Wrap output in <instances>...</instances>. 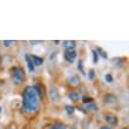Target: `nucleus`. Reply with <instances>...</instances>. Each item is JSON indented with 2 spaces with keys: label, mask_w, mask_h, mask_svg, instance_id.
<instances>
[{
  "label": "nucleus",
  "mask_w": 129,
  "mask_h": 129,
  "mask_svg": "<svg viewBox=\"0 0 129 129\" xmlns=\"http://www.w3.org/2000/svg\"><path fill=\"white\" fill-rule=\"evenodd\" d=\"M75 47H76V42L73 40L69 41H64L63 42V49L66 52H73L75 51Z\"/></svg>",
  "instance_id": "nucleus-6"
},
{
  "label": "nucleus",
  "mask_w": 129,
  "mask_h": 129,
  "mask_svg": "<svg viewBox=\"0 0 129 129\" xmlns=\"http://www.w3.org/2000/svg\"><path fill=\"white\" fill-rule=\"evenodd\" d=\"M82 102L85 103V105H88V103H92V102H94V99L90 98V96H82Z\"/></svg>",
  "instance_id": "nucleus-15"
},
{
  "label": "nucleus",
  "mask_w": 129,
  "mask_h": 129,
  "mask_svg": "<svg viewBox=\"0 0 129 129\" xmlns=\"http://www.w3.org/2000/svg\"><path fill=\"white\" fill-rule=\"evenodd\" d=\"M105 79H106V81L108 82V83H112V82H113V76H112V74H106Z\"/></svg>",
  "instance_id": "nucleus-21"
},
{
  "label": "nucleus",
  "mask_w": 129,
  "mask_h": 129,
  "mask_svg": "<svg viewBox=\"0 0 129 129\" xmlns=\"http://www.w3.org/2000/svg\"><path fill=\"white\" fill-rule=\"evenodd\" d=\"M46 129H68V128H67V126H66L64 123L55 122V123H53V124H51V126H48Z\"/></svg>",
  "instance_id": "nucleus-12"
},
{
  "label": "nucleus",
  "mask_w": 129,
  "mask_h": 129,
  "mask_svg": "<svg viewBox=\"0 0 129 129\" xmlns=\"http://www.w3.org/2000/svg\"><path fill=\"white\" fill-rule=\"evenodd\" d=\"M100 129H112V128H110V127H109V126H102Z\"/></svg>",
  "instance_id": "nucleus-23"
},
{
  "label": "nucleus",
  "mask_w": 129,
  "mask_h": 129,
  "mask_svg": "<svg viewBox=\"0 0 129 129\" xmlns=\"http://www.w3.org/2000/svg\"><path fill=\"white\" fill-rule=\"evenodd\" d=\"M88 78H89L90 81H93V80L95 79V72L93 71V69H90V71L88 72Z\"/></svg>",
  "instance_id": "nucleus-19"
},
{
  "label": "nucleus",
  "mask_w": 129,
  "mask_h": 129,
  "mask_svg": "<svg viewBox=\"0 0 129 129\" xmlns=\"http://www.w3.org/2000/svg\"><path fill=\"white\" fill-rule=\"evenodd\" d=\"M78 54H76V51H73V52H66L64 53V59H66V61L68 63H73L75 61V59H76Z\"/></svg>",
  "instance_id": "nucleus-7"
},
{
  "label": "nucleus",
  "mask_w": 129,
  "mask_h": 129,
  "mask_svg": "<svg viewBox=\"0 0 129 129\" xmlns=\"http://www.w3.org/2000/svg\"><path fill=\"white\" fill-rule=\"evenodd\" d=\"M68 83L73 87H76V86L80 85V78H79L78 75H72L71 78L68 79Z\"/></svg>",
  "instance_id": "nucleus-10"
},
{
  "label": "nucleus",
  "mask_w": 129,
  "mask_h": 129,
  "mask_svg": "<svg viewBox=\"0 0 129 129\" xmlns=\"http://www.w3.org/2000/svg\"><path fill=\"white\" fill-rule=\"evenodd\" d=\"M29 58H31V60H32V62H33L34 66H41V64L44 63V59L40 58V56H37V55L31 54L29 55Z\"/></svg>",
  "instance_id": "nucleus-11"
},
{
  "label": "nucleus",
  "mask_w": 129,
  "mask_h": 129,
  "mask_svg": "<svg viewBox=\"0 0 129 129\" xmlns=\"http://www.w3.org/2000/svg\"><path fill=\"white\" fill-rule=\"evenodd\" d=\"M78 68H79V71L81 72L82 74H85V72H83V64H82V60H79V61H78Z\"/></svg>",
  "instance_id": "nucleus-20"
},
{
  "label": "nucleus",
  "mask_w": 129,
  "mask_h": 129,
  "mask_svg": "<svg viewBox=\"0 0 129 129\" xmlns=\"http://www.w3.org/2000/svg\"><path fill=\"white\" fill-rule=\"evenodd\" d=\"M105 120L106 122L110 124V126H117L119 124V119H117V116L114 115V114H106L105 115Z\"/></svg>",
  "instance_id": "nucleus-4"
},
{
  "label": "nucleus",
  "mask_w": 129,
  "mask_h": 129,
  "mask_svg": "<svg viewBox=\"0 0 129 129\" xmlns=\"http://www.w3.org/2000/svg\"><path fill=\"white\" fill-rule=\"evenodd\" d=\"M48 96L51 99V101L53 102V103H55V105L60 102V95H59L58 89L55 88L54 86H51V87H49V89H48Z\"/></svg>",
  "instance_id": "nucleus-3"
},
{
  "label": "nucleus",
  "mask_w": 129,
  "mask_h": 129,
  "mask_svg": "<svg viewBox=\"0 0 129 129\" xmlns=\"http://www.w3.org/2000/svg\"><path fill=\"white\" fill-rule=\"evenodd\" d=\"M11 75H12L14 83L18 86L22 85L26 81V74L24 72V68L20 67V66H13L11 68Z\"/></svg>",
  "instance_id": "nucleus-2"
},
{
  "label": "nucleus",
  "mask_w": 129,
  "mask_h": 129,
  "mask_svg": "<svg viewBox=\"0 0 129 129\" xmlns=\"http://www.w3.org/2000/svg\"><path fill=\"white\" fill-rule=\"evenodd\" d=\"M64 109H66V113L69 114V115H72V114L74 113V107H73V106H66Z\"/></svg>",
  "instance_id": "nucleus-18"
},
{
  "label": "nucleus",
  "mask_w": 129,
  "mask_h": 129,
  "mask_svg": "<svg viewBox=\"0 0 129 129\" xmlns=\"http://www.w3.org/2000/svg\"><path fill=\"white\" fill-rule=\"evenodd\" d=\"M25 59H26V62H27V67H28L29 73H34V72H35V66H34L33 62H32L31 58H29V55H26V56H25Z\"/></svg>",
  "instance_id": "nucleus-13"
},
{
  "label": "nucleus",
  "mask_w": 129,
  "mask_h": 129,
  "mask_svg": "<svg viewBox=\"0 0 129 129\" xmlns=\"http://www.w3.org/2000/svg\"><path fill=\"white\" fill-rule=\"evenodd\" d=\"M0 113H1V107H0Z\"/></svg>",
  "instance_id": "nucleus-27"
},
{
  "label": "nucleus",
  "mask_w": 129,
  "mask_h": 129,
  "mask_svg": "<svg viewBox=\"0 0 129 129\" xmlns=\"http://www.w3.org/2000/svg\"><path fill=\"white\" fill-rule=\"evenodd\" d=\"M98 110V106L92 102V103H88V105H86V112L88 113H93V112H96Z\"/></svg>",
  "instance_id": "nucleus-14"
},
{
  "label": "nucleus",
  "mask_w": 129,
  "mask_h": 129,
  "mask_svg": "<svg viewBox=\"0 0 129 129\" xmlns=\"http://www.w3.org/2000/svg\"><path fill=\"white\" fill-rule=\"evenodd\" d=\"M71 129H76V128H75V127H72V128Z\"/></svg>",
  "instance_id": "nucleus-25"
},
{
  "label": "nucleus",
  "mask_w": 129,
  "mask_h": 129,
  "mask_svg": "<svg viewBox=\"0 0 129 129\" xmlns=\"http://www.w3.org/2000/svg\"><path fill=\"white\" fill-rule=\"evenodd\" d=\"M92 53H93V62H94V63H98V62H99V54H98V52H96L95 49H93Z\"/></svg>",
  "instance_id": "nucleus-17"
},
{
  "label": "nucleus",
  "mask_w": 129,
  "mask_h": 129,
  "mask_svg": "<svg viewBox=\"0 0 129 129\" xmlns=\"http://www.w3.org/2000/svg\"><path fill=\"white\" fill-rule=\"evenodd\" d=\"M95 51L98 52V54L100 55L101 58H103V59H107V58H108V54H107V53H106L105 51H102V49H101V48H100V47H99V48H96Z\"/></svg>",
  "instance_id": "nucleus-16"
},
{
  "label": "nucleus",
  "mask_w": 129,
  "mask_h": 129,
  "mask_svg": "<svg viewBox=\"0 0 129 129\" xmlns=\"http://www.w3.org/2000/svg\"><path fill=\"white\" fill-rule=\"evenodd\" d=\"M123 129H128V127H126V128H123Z\"/></svg>",
  "instance_id": "nucleus-26"
},
{
  "label": "nucleus",
  "mask_w": 129,
  "mask_h": 129,
  "mask_svg": "<svg viewBox=\"0 0 129 129\" xmlns=\"http://www.w3.org/2000/svg\"><path fill=\"white\" fill-rule=\"evenodd\" d=\"M41 99L33 86H27L22 92V113L26 115H34L40 109Z\"/></svg>",
  "instance_id": "nucleus-1"
},
{
  "label": "nucleus",
  "mask_w": 129,
  "mask_h": 129,
  "mask_svg": "<svg viewBox=\"0 0 129 129\" xmlns=\"http://www.w3.org/2000/svg\"><path fill=\"white\" fill-rule=\"evenodd\" d=\"M33 87L35 88V90H37V93L39 94L40 99L44 98V96H45V92H46V89H45L44 85H42V83H37V85H34Z\"/></svg>",
  "instance_id": "nucleus-9"
},
{
  "label": "nucleus",
  "mask_w": 129,
  "mask_h": 129,
  "mask_svg": "<svg viewBox=\"0 0 129 129\" xmlns=\"http://www.w3.org/2000/svg\"><path fill=\"white\" fill-rule=\"evenodd\" d=\"M4 44V46H5V47H10L11 45H13L14 44V41H11V40H5L3 42Z\"/></svg>",
  "instance_id": "nucleus-22"
},
{
  "label": "nucleus",
  "mask_w": 129,
  "mask_h": 129,
  "mask_svg": "<svg viewBox=\"0 0 129 129\" xmlns=\"http://www.w3.org/2000/svg\"><path fill=\"white\" fill-rule=\"evenodd\" d=\"M1 60H3V59H1V55H0V64H1Z\"/></svg>",
  "instance_id": "nucleus-24"
},
{
  "label": "nucleus",
  "mask_w": 129,
  "mask_h": 129,
  "mask_svg": "<svg viewBox=\"0 0 129 129\" xmlns=\"http://www.w3.org/2000/svg\"><path fill=\"white\" fill-rule=\"evenodd\" d=\"M68 96H69V100H71L72 102H74V103L80 101V94H79L78 90H71L69 94H68Z\"/></svg>",
  "instance_id": "nucleus-8"
},
{
  "label": "nucleus",
  "mask_w": 129,
  "mask_h": 129,
  "mask_svg": "<svg viewBox=\"0 0 129 129\" xmlns=\"http://www.w3.org/2000/svg\"><path fill=\"white\" fill-rule=\"evenodd\" d=\"M103 101H105L106 105H115L117 102V98L114 94H106L103 96Z\"/></svg>",
  "instance_id": "nucleus-5"
}]
</instances>
